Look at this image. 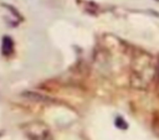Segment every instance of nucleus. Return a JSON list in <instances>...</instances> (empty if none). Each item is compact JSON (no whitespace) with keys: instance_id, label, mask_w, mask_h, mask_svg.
Segmentation results:
<instances>
[{"instance_id":"f03ea898","label":"nucleus","mask_w":159,"mask_h":140,"mask_svg":"<svg viewBox=\"0 0 159 140\" xmlns=\"http://www.w3.org/2000/svg\"><path fill=\"white\" fill-rule=\"evenodd\" d=\"M12 50H14V42H12L11 37L4 36L2 42H1V53L4 56H9L12 53Z\"/></svg>"},{"instance_id":"7ed1b4c3","label":"nucleus","mask_w":159,"mask_h":140,"mask_svg":"<svg viewBox=\"0 0 159 140\" xmlns=\"http://www.w3.org/2000/svg\"><path fill=\"white\" fill-rule=\"evenodd\" d=\"M22 95L31 99V100H36V102H50L51 100V98H47L45 95H41L39 93H34V92H25V93H22Z\"/></svg>"},{"instance_id":"39448f33","label":"nucleus","mask_w":159,"mask_h":140,"mask_svg":"<svg viewBox=\"0 0 159 140\" xmlns=\"http://www.w3.org/2000/svg\"><path fill=\"white\" fill-rule=\"evenodd\" d=\"M4 6H5V7H7L9 10H11V11L14 12V15H15L16 17H20V14H19V12H17V10H15V9L12 7V6H7V5H4Z\"/></svg>"},{"instance_id":"20e7f679","label":"nucleus","mask_w":159,"mask_h":140,"mask_svg":"<svg viewBox=\"0 0 159 140\" xmlns=\"http://www.w3.org/2000/svg\"><path fill=\"white\" fill-rule=\"evenodd\" d=\"M116 126H118L120 129H127V124L122 118H117L116 119Z\"/></svg>"},{"instance_id":"423d86ee","label":"nucleus","mask_w":159,"mask_h":140,"mask_svg":"<svg viewBox=\"0 0 159 140\" xmlns=\"http://www.w3.org/2000/svg\"><path fill=\"white\" fill-rule=\"evenodd\" d=\"M157 1H159V0H157Z\"/></svg>"},{"instance_id":"f257e3e1","label":"nucleus","mask_w":159,"mask_h":140,"mask_svg":"<svg viewBox=\"0 0 159 140\" xmlns=\"http://www.w3.org/2000/svg\"><path fill=\"white\" fill-rule=\"evenodd\" d=\"M22 129L30 140H52L50 129L41 121L29 123L24 125Z\"/></svg>"}]
</instances>
